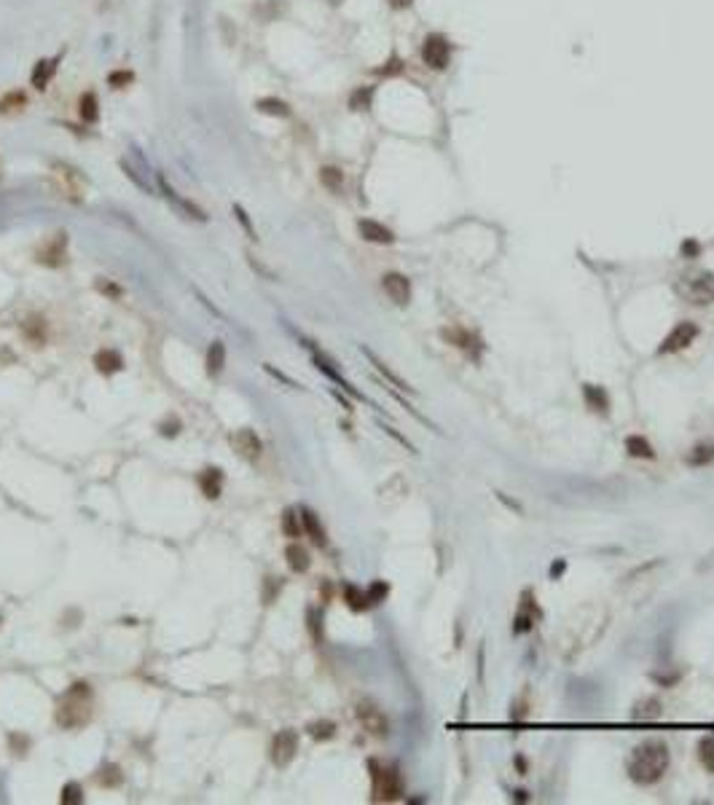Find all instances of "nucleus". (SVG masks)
Here are the masks:
<instances>
[{"mask_svg": "<svg viewBox=\"0 0 714 805\" xmlns=\"http://www.w3.org/2000/svg\"><path fill=\"white\" fill-rule=\"evenodd\" d=\"M666 770H669V746L658 738L639 744L629 757V776L642 786L661 781Z\"/></svg>", "mask_w": 714, "mask_h": 805, "instance_id": "nucleus-1", "label": "nucleus"}, {"mask_svg": "<svg viewBox=\"0 0 714 805\" xmlns=\"http://www.w3.org/2000/svg\"><path fill=\"white\" fill-rule=\"evenodd\" d=\"M258 110L266 113V116H277V119H287V116H290L287 102L277 100V97H264V100H258Z\"/></svg>", "mask_w": 714, "mask_h": 805, "instance_id": "nucleus-27", "label": "nucleus"}, {"mask_svg": "<svg viewBox=\"0 0 714 805\" xmlns=\"http://www.w3.org/2000/svg\"><path fill=\"white\" fill-rule=\"evenodd\" d=\"M357 231L366 242H373V244H392L395 242V234L389 231L387 226L376 221H360L357 223Z\"/></svg>", "mask_w": 714, "mask_h": 805, "instance_id": "nucleus-14", "label": "nucleus"}, {"mask_svg": "<svg viewBox=\"0 0 714 805\" xmlns=\"http://www.w3.org/2000/svg\"><path fill=\"white\" fill-rule=\"evenodd\" d=\"M78 108H81L83 121L94 124V121L100 119V102H97V94H94V92H86V94L81 97V102H78Z\"/></svg>", "mask_w": 714, "mask_h": 805, "instance_id": "nucleus-29", "label": "nucleus"}, {"mask_svg": "<svg viewBox=\"0 0 714 805\" xmlns=\"http://www.w3.org/2000/svg\"><path fill=\"white\" fill-rule=\"evenodd\" d=\"M626 451H629L631 457H636V459H655L653 446H650L647 438H642V435H631V438H626Z\"/></svg>", "mask_w": 714, "mask_h": 805, "instance_id": "nucleus-22", "label": "nucleus"}, {"mask_svg": "<svg viewBox=\"0 0 714 805\" xmlns=\"http://www.w3.org/2000/svg\"><path fill=\"white\" fill-rule=\"evenodd\" d=\"M714 462V443L704 441L698 443L693 451H690V457H688V464H693V467H706V464Z\"/></svg>", "mask_w": 714, "mask_h": 805, "instance_id": "nucleus-25", "label": "nucleus"}, {"mask_svg": "<svg viewBox=\"0 0 714 805\" xmlns=\"http://www.w3.org/2000/svg\"><path fill=\"white\" fill-rule=\"evenodd\" d=\"M89 717H92V690H89V684L83 682L73 684L60 701L57 722L62 727H67V730H76V727L89 722Z\"/></svg>", "mask_w": 714, "mask_h": 805, "instance_id": "nucleus-2", "label": "nucleus"}, {"mask_svg": "<svg viewBox=\"0 0 714 805\" xmlns=\"http://www.w3.org/2000/svg\"><path fill=\"white\" fill-rule=\"evenodd\" d=\"M357 720L363 722V727H366L368 733H373V736H387V717H384V714H382L373 704L363 701V704L357 706Z\"/></svg>", "mask_w": 714, "mask_h": 805, "instance_id": "nucleus-11", "label": "nucleus"}, {"mask_svg": "<svg viewBox=\"0 0 714 805\" xmlns=\"http://www.w3.org/2000/svg\"><path fill=\"white\" fill-rule=\"evenodd\" d=\"M24 105H27V97H24V92H8L6 97H0V116L19 113Z\"/></svg>", "mask_w": 714, "mask_h": 805, "instance_id": "nucleus-28", "label": "nucleus"}, {"mask_svg": "<svg viewBox=\"0 0 714 805\" xmlns=\"http://www.w3.org/2000/svg\"><path fill=\"white\" fill-rule=\"evenodd\" d=\"M422 60L432 70H446V65L451 62V46L443 35H427L425 46H422Z\"/></svg>", "mask_w": 714, "mask_h": 805, "instance_id": "nucleus-4", "label": "nucleus"}, {"mask_svg": "<svg viewBox=\"0 0 714 805\" xmlns=\"http://www.w3.org/2000/svg\"><path fill=\"white\" fill-rule=\"evenodd\" d=\"M387 593H389V585L384 583V580H376V583H371V588H368V591H366L368 604H371V607L382 604V602H384V599H387Z\"/></svg>", "mask_w": 714, "mask_h": 805, "instance_id": "nucleus-33", "label": "nucleus"}, {"mask_svg": "<svg viewBox=\"0 0 714 805\" xmlns=\"http://www.w3.org/2000/svg\"><path fill=\"white\" fill-rule=\"evenodd\" d=\"M695 336H698V325H693V322H679L677 328H672V333L661 341L658 352H661V355L682 352V349H688V346L695 341Z\"/></svg>", "mask_w": 714, "mask_h": 805, "instance_id": "nucleus-6", "label": "nucleus"}, {"mask_svg": "<svg viewBox=\"0 0 714 805\" xmlns=\"http://www.w3.org/2000/svg\"><path fill=\"white\" fill-rule=\"evenodd\" d=\"M679 293L695 306H706V303L714 301V277L712 274H701L695 280H688L679 287Z\"/></svg>", "mask_w": 714, "mask_h": 805, "instance_id": "nucleus-7", "label": "nucleus"}, {"mask_svg": "<svg viewBox=\"0 0 714 805\" xmlns=\"http://www.w3.org/2000/svg\"><path fill=\"white\" fill-rule=\"evenodd\" d=\"M368 105H371V89H366V92H355V97H352V108H355V110H366Z\"/></svg>", "mask_w": 714, "mask_h": 805, "instance_id": "nucleus-39", "label": "nucleus"}, {"mask_svg": "<svg viewBox=\"0 0 714 805\" xmlns=\"http://www.w3.org/2000/svg\"><path fill=\"white\" fill-rule=\"evenodd\" d=\"M132 78H135V76H132L129 70H116V73H110V76H108V80H110V86H113V89H124L126 83H132Z\"/></svg>", "mask_w": 714, "mask_h": 805, "instance_id": "nucleus-37", "label": "nucleus"}, {"mask_svg": "<svg viewBox=\"0 0 714 805\" xmlns=\"http://www.w3.org/2000/svg\"><path fill=\"white\" fill-rule=\"evenodd\" d=\"M583 398H586V402L591 405L593 411H599V414H607V411H610V398H607V392H604L602 387H596V384H586V387H583Z\"/></svg>", "mask_w": 714, "mask_h": 805, "instance_id": "nucleus-19", "label": "nucleus"}, {"mask_svg": "<svg viewBox=\"0 0 714 805\" xmlns=\"http://www.w3.org/2000/svg\"><path fill=\"white\" fill-rule=\"evenodd\" d=\"M285 559H287V566H290V569H293V572H306V569H309V553H306L304 548H301V545H287V550H285Z\"/></svg>", "mask_w": 714, "mask_h": 805, "instance_id": "nucleus-23", "label": "nucleus"}, {"mask_svg": "<svg viewBox=\"0 0 714 805\" xmlns=\"http://www.w3.org/2000/svg\"><path fill=\"white\" fill-rule=\"evenodd\" d=\"M226 365V346L223 341H212L210 349H207V373L210 376H218L223 371Z\"/></svg>", "mask_w": 714, "mask_h": 805, "instance_id": "nucleus-20", "label": "nucleus"}, {"mask_svg": "<svg viewBox=\"0 0 714 805\" xmlns=\"http://www.w3.org/2000/svg\"><path fill=\"white\" fill-rule=\"evenodd\" d=\"M320 180H323V185H325L330 194H341V188H344V172L339 167H323L320 169Z\"/></svg>", "mask_w": 714, "mask_h": 805, "instance_id": "nucleus-24", "label": "nucleus"}, {"mask_svg": "<svg viewBox=\"0 0 714 805\" xmlns=\"http://www.w3.org/2000/svg\"><path fill=\"white\" fill-rule=\"evenodd\" d=\"M368 770H371V781H373V800H379V803L400 800L403 779H400L395 765H382L373 760V763H368Z\"/></svg>", "mask_w": 714, "mask_h": 805, "instance_id": "nucleus-3", "label": "nucleus"}, {"mask_svg": "<svg viewBox=\"0 0 714 805\" xmlns=\"http://www.w3.org/2000/svg\"><path fill=\"white\" fill-rule=\"evenodd\" d=\"M231 446H234V451L242 459H247V462H255L261 457V438L253 430H237L231 435Z\"/></svg>", "mask_w": 714, "mask_h": 805, "instance_id": "nucleus-10", "label": "nucleus"}, {"mask_svg": "<svg viewBox=\"0 0 714 805\" xmlns=\"http://www.w3.org/2000/svg\"><path fill=\"white\" fill-rule=\"evenodd\" d=\"M94 365H97L100 373L110 376V373H119V371L124 368V357L116 352V349H102V352L94 355Z\"/></svg>", "mask_w": 714, "mask_h": 805, "instance_id": "nucleus-17", "label": "nucleus"}, {"mask_svg": "<svg viewBox=\"0 0 714 805\" xmlns=\"http://www.w3.org/2000/svg\"><path fill=\"white\" fill-rule=\"evenodd\" d=\"M309 733H312V738H317V741H328V738H333L336 736V724L333 722H314L312 727H309Z\"/></svg>", "mask_w": 714, "mask_h": 805, "instance_id": "nucleus-34", "label": "nucleus"}, {"mask_svg": "<svg viewBox=\"0 0 714 805\" xmlns=\"http://www.w3.org/2000/svg\"><path fill=\"white\" fill-rule=\"evenodd\" d=\"M344 599H347V604L355 609V612H363L366 607H371V604H368L366 591H360L357 585H344Z\"/></svg>", "mask_w": 714, "mask_h": 805, "instance_id": "nucleus-30", "label": "nucleus"}, {"mask_svg": "<svg viewBox=\"0 0 714 805\" xmlns=\"http://www.w3.org/2000/svg\"><path fill=\"white\" fill-rule=\"evenodd\" d=\"M414 0H389V6H395V8H406V6H411Z\"/></svg>", "mask_w": 714, "mask_h": 805, "instance_id": "nucleus-42", "label": "nucleus"}, {"mask_svg": "<svg viewBox=\"0 0 714 805\" xmlns=\"http://www.w3.org/2000/svg\"><path fill=\"white\" fill-rule=\"evenodd\" d=\"M159 185H162V191H164V196H167V201H172V204H175V207L183 212L185 218H194V221H202V223L207 221V215H204L202 210H199L194 201L183 199V196H180V194H178V191H175L169 183L164 180V178H159Z\"/></svg>", "mask_w": 714, "mask_h": 805, "instance_id": "nucleus-13", "label": "nucleus"}, {"mask_svg": "<svg viewBox=\"0 0 714 805\" xmlns=\"http://www.w3.org/2000/svg\"><path fill=\"white\" fill-rule=\"evenodd\" d=\"M301 523H304V532L309 534V537H312V543H314V545H320V548H323V545L328 543L323 523H320V518H317V516H314L309 507H301Z\"/></svg>", "mask_w": 714, "mask_h": 805, "instance_id": "nucleus-18", "label": "nucleus"}, {"mask_svg": "<svg viewBox=\"0 0 714 805\" xmlns=\"http://www.w3.org/2000/svg\"><path fill=\"white\" fill-rule=\"evenodd\" d=\"M441 336H443L451 346L462 349L470 360H478V357H481V339H478L475 333H470V330H465V328H443Z\"/></svg>", "mask_w": 714, "mask_h": 805, "instance_id": "nucleus-9", "label": "nucleus"}, {"mask_svg": "<svg viewBox=\"0 0 714 805\" xmlns=\"http://www.w3.org/2000/svg\"><path fill=\"white\" fill-rule=\"evenodd\" d=\"M51 175H54V180H57V188L62 191V196H67V199H73V201H81L86 183L81 180V175H78L76 169H70L67 164H54V167H51Z\"/></svg>", "mask_w": 714, "mask_h": 805, "instance_id": "nucleus-5", "label": "nucleus"}, {"mask_svg": "<svg viewBox=\"0 0 714 805\" xmlns=\"http://www.w3.org/2000/svg\"><path fill=\"white\" fill-rule=\"evenodd\" d=\"M60 803L62 805H78L83 803V792L78 784H65V789H62L60 795Z\"/></svg>", "mask_w": 714, "mask_h": 805, "instance_id": "nucleus-35", "label": "nucleus"}, {"mask_svg": "<svg viewBox=\"0 0 714 805\" xmlns=\"http://www.w3.org/2000/svg\"><path fill=\"white\" fill-rule=\"evenodd\" d=\"M698 253H701V244H698V242H693V239L682 242V255H685V258H695Z\"/></svg>", "mask_w": 714, "mask_h": 805, "instance_id": "nucleus-40", "label": "nucleus"}, {"mask_svg": "<svg viewBox=\"0 0 714 805\" xmlns=\"http://www.w3.org/2000/svg\"><path fill=\"white\" fill-rule=\"evenodd\" d=\"M363 355H366L368 360L373 362V368H376V371H379V373H382V376H384V379H387L389 384H395V387H398V389H403V392H411V387H408V384L403 382L400 376H395V373H392V371H389L387 365H384V362L379 360V357H376V355H373L371 349H363Z\"/></svg>", "mask_w": 714, "mask_h": 805, "instance_id": "nucleus-26", "label": "nucleus"}, {"mask_svg": "<svg viewBox=\"0 0 714 805\" xmlns=\"http://www.w3.org/2000/svg\"><path fill=\"white\" fill-rule=\"evenodd\" d=\"M57 62H60V57L57 60H41L35 65V70H33V86L35 89H46L49 86L51 76L57 73Z\"/></svg>", "mask_w": 714, "mask_h": 805, "instance_id": "nucleus-21", "label": "nucleus"}, {"mask_svg": "<svg viewBox=\"0 0 714 805\" xmlns=\"http://www.w3.org/2000/svg\"><path fill=\"white\" fill-rule=\"evenodd\" d=\"M382 285H384V293H387L389 298L398 303V306H406V303L411 301V282H408L403 274L389 271V274H384Z\"/></svg>", "mask_w": 714, "mask_h": 805, "instance_id": "nucleus-12", "label": "nucleus"}, {"mask_svg": "<svg viewBox=\"0 0 714 805\" xmlns=\"http://www.w3.org/2000/svg\"><path fill=\"white\" fill-rule=\"evenodd\" d=\"M65 244H67L65 234H57V237H54V239L49 242L41 253H38V261L46 263V266H60V263L65 261Z\"/></svg>", "mask_w": 714, "mask_h": 805, "instance_id": "nucleus-16", "label": "nucleus"}, {"mask_svg": "<svg viewBox=\"0 0 714 805\" xmlns=\"http://www.w3.org/2000/svg\"><path fill=\"white\" fill-rule=\"evenodd\" d=\"M234 212H237V218H239V223L245 226V231H247V234H250V239H255V231H253V226H250V221H247L245 210H242V207L237 204V207H234Z\"/></svg>", "mask_w": 714, "mask_h": 805, "instance_id": "nucleus-41", "label": "nucleus"}, {"mask_svg": "<svg viewBox=\"0 0 714 805\" xmlns=\"http://www.w3.org/2000/svg\"><path fill=\"white\" fill-rule=\"evenodd\" d=\"M296 752H298V736H296V730H282V733L274 736V741H271V760H274L277 768H287V765L293 763Z\"/></svg>", "mask_w": 714, "mask_h": 805, "instance_id": "nucleus-8", "label": "nucleus"}, {"mask_svg": "<svg viewBox=\"0 0 714 805\" xmlns=\"http://www.w3.org/2000/svg\"><path fill=\"white\" fill-rule=\"evenodd\" d=\"M199 489H202L204 497H210V500H218V497H221V491H223V473H221V470H215V467L204 470L202 475H199Z\"/></svg>", "mask_w": 714, "mask_h": 805, "instance_id": "nucleus-15", "label": "nucleus"}, {"mask_svg": "<svg viewBox=\"0 0 714 805\" xmlns=\"http://www.w3.org/2000/svg\"><path fill=\"white\" fill-rule=\"evenodd\" d=\"M282 532H285V537H290V540L301 537L304 526L298 523V513L296 510H285V516H282Z\"/></svg>", "mask_w": 714, "mask_h": 805, "instance_id": "nucleus-32", "label": "nucleus"}, {"mask_svg": "<svg viewBox=\"0 0 714 805\" xmlns=\"http://www.w3.org/2000/svg\"><path fill=\"white\" fill-rule=\"evenodd\" d=\"M306 618H309V628H312V636H314V642H323V628H320V612H317V609H309V612H306Z\"/></svg>", "mask_w": 714, "mask_h": 805, "instance_id": "nucleus-38", "label": "nucleus"}, {"mask_svg": "<svg viewBox=\"0 0 714 805\" xmlns=\"http://www.w3.org/2000/svg\"><path fill=\"white\" fill-rule=\"evenodd\" d=\"M698 760H701V765H704L706 770H712L714 773V738L712 736H706V738L698 741Z\"/></svg>", "mask_w": 714, "mask_h": 805, "instance_id": "nucleus-31", "label": "nucleus"}, {"mask_svg": "<svg viewBox=\"0 0 714 805\" xmlns=\"http://www.w3.org/2000/svg\"><path fill=\"white\" fill-rule=\"evenodd\" d=\"M100 784L105 786H119L121 784V773H119V765H105L100 770Z\"/></svg>", "mask_w": 714, "mask_h": 805, "instance_id": "nucleus-36", "label": "nucleus"}]
</instances>
